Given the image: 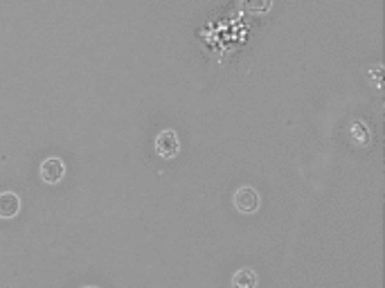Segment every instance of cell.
Masks as SVG:
<instances>
[{"mask_svg": "<svg viewBox=\"0 0 385 288\" xmlns=\"http://www.w3.org/2000/svg\"><path fill=\"white\" fill-rule=\"evenodd\" d=\"M63 174H66V165H63V160L61 158H46L41 163V178H43V183H48V185H55L59 183V180L63 178Z\"/></svg>", "mask_w": 385, "mask_h": 288, "instance_id": "6da1fadb", "label": "cell"}, {"mask_svg": "<svg viewBox=\"0 0 385 288\" xmlns=\"http://www.w3.org/2000/svg\"><path fill=\"white\" fill-rule=\"evenodd\" d=\"M20 210V198L14 191H3L0 194V219H14Z\"/></svg>", "mask_w": 385, "mask_h": 288, "instance_id": "277c9868", "label": "cell"}, {"mask_svg": "<svg viewBox=\"0 0 385 288\" xmlns=\"http://www.w3.org/2000/svg\"><path fill=\"white\" fill-rule=\"evenodd\" d=\"M234 205H237L239 212H245V214H252L259 207V194L252 187H241L237 194H234Z\"/></svg>", "mask_w": 385, "mask_h": 288, "instance_id": "7a4b0ae2", "label": "cell"}, {"mask_svg": "<svg viewBox=\"0 0 385 288\" xmlns=\"http://www.w3.org/2000/svg\"><path fill=\"white\" fill-rule=\"evenodd\" d=\"M178 135L167 129V131H160L156 137V151L163 156V158H174L178 153Z\"/></svg>", "mask_w": 385, "mask_h": 288, "instance_id": "3957f363", "label": "cell"}, {"mask_svg": "<svg viewBox=\"0 0 385 288\" xmlns=\"http://www.w3.org/2000/svg\"><path fill=\"white\" fill-rule=\"evenodd\" d=\"M81 288H97V286H81Z\"/></svg>", "mask_w": 385, "mask_h": 288, "instance_id": "52a82bcc", "label": "cell"}, {"mask_svg": "<svg viewBox=\"0 0 385 288\" xmlns=\"http://www.w3.org/2000/svg\"><path fill=\"white\" fill-rule=\"evenodd\" d=\"M241 7L245 9V12L262 14V12H269L271 0H241Z\"/></svg>", "mask_w": 385, "mask_h": 288, "instance_id": "8992f818", "label": "cell"}, {"mask_svg": "<svg viewBox=\"0 0 385 288\" xmlns=\"http://www.w3.org/2000/svg\"><path fill=\"white\" fill-rule=\"evenodd\" d=\"M232 286L234 288H255L257 286V275L248 268L237 270V275L232 277Z\"/></svg>", "mask_w": 385, "mask_h": 288, "instance_id": "5b68a950", "label": "cell"}]
</instances>
